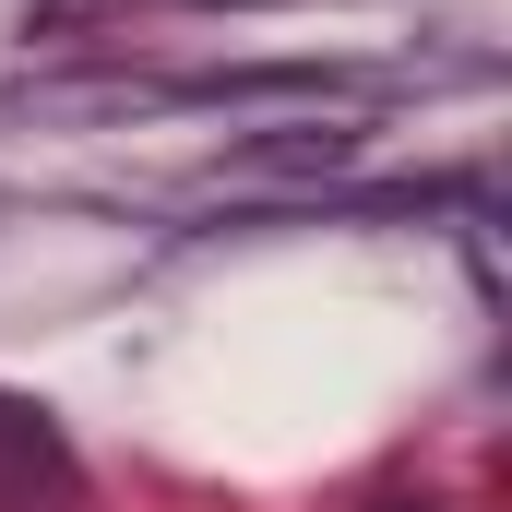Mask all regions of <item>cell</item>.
<instances>
[{"label":"cell","mask_w":512,"mask_h":512,"mask_svg":"<svg viewBox=\"0 0 512 512\" xmlns=\"http://www.w3.org/2000/svg\"><path fill=\"white\" fill-rule=\"evenodd\" d=\"M382 512H429V501H382Z\"/></svg>","instance_id":"7a4b0ae2"},{"label":"cell","mask_w":512,"mask_h":512,"mask_svg":"<svg viewBox=\"0 0 512 512\" xmlns=\"http://www.w3.org/2000/svg\"><path fill=\"white\" fill-rule=\"evenodd\" d=\"M0 512H84V453L36 393H0Z\"/></svg>","instance_id":"6da1fadb"},{"label":"cell","mask_w":512,"mask_h":512,"mask_svg":"<svg viewBox=\"0 0 512 512\" xmlns=\"http://www.w3.org/2000/svg\"><path fill=\"white\" fill-rule=\"evenodd\" d=\"M203 12H215V0H203ZM227 12H251V0H227Z\"/></svg>","instance_id":"3957f363"}]
</instances>
